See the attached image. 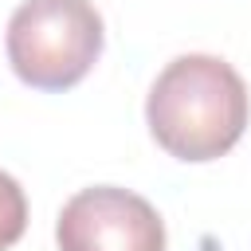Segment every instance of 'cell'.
<instances>
[{"label":"cell","mask_w":251,"mask_h":251,"mask_svg":"<svg viewBox=\"0 0 251 251\" xmlns=\"http://www.w3.org/2000/svg\"><path fill=\"white\" fill-rule=\"evenodd\" d=\"M251 94L239 71L216 55H176L145 98L153 141L176 161H216L247 129Z\"/></svg>","instance_id":"cell-1"},{"label":"cell","mask_w":251,"mask_h":251,"mask_svg":"<svg viewBox=\"0 0 251 251\" xmlns=\"http://www.w3.org/2000/svg\"><path fill=\"white\" fill-rule=\"evenodd\" d=\"M102 16L90 0H24L4 35L8 63L35 90L78 86L102 55Z\"/></svg>","instance_id":"cell-2"},{"label":"cell","mask_w":251,"mask_h":251,"mask_svg":"<svg viewBox=\"0 0 251 251\" xmlns=\"http://www.w3.org/2000/svg\"><path fill=\"white\" fill-rule=\"evenodd\" d=\"M59 251H165L157 208L118 184L75 192L55 220Z\"/></svg>","instance_id":"cell-3"},{"label":"cell","mask_w":251,"mask_h":251,"mask_svg":"<svg viewBox=\"0 0 251 251\" xmlns=\"http://www.w3.org/2000/svg\"><path fill=\"white\" fill-rule=\"evenodd\" d=\"M27 227V196L16 184V176H8L0 169V251H8Z\"/></svg>","instance_id":"cell-4"}]
</instances>
